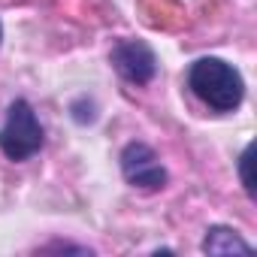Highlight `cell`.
Segmentation results:
<instances>
[{"mask_svg": "<svg viewBox=\"0 0 257 257\" xmlns=\"http://www.w3.org/2000/svg\"><path fill=\"white\" fill-rule=\"evenodd\" d=\"M185 85L206 109L218 115L236 112L245 100V79L224 58H197L188 67Z\"/></svg>", "mask_w": 257, "mask_h": 257, "instance_id": "cell-1", "label": "cell"}, {"mask_svg": "<svg viewBox=\"0 0 257 257\" xmlns=\"http://www.w3.org/2000/svg\"><path fill=\"white\" fill-rule=\"evenodd\" d=\"M46 146V131L34 112V106L19 97L10 103L4 127H0V152H4L13 164H25L34 155H40Z\"/></svg>", "mask_w": 257, "mask_h": 257, "instance_id": "cell-2", "label": "cell"}, {"mask_svg": "<svg viewBox=\"0 0 257 257\" xmlns=\"http://www.w3.org/2000/svg\"><path fill=\"white\" fill-rule=\"evenodd\" d=\"M118 164H121V176L127 185H134L140 191H161L167 188L170 176H167V167L161 164L158 152L146 143H127L118 155Z\"/></svg>", "mask_w": 257, "mask_h": 257, "instance_id": "cell-3", "label": "cell"}, {"mask_svg": "<svg viewBox=\"0 0 257 257\" xmlns=\"http://www.w3.org/2000/svg\"><path fill=\"white\" fill-rule=\"evenodd\" d=\"M109 61L115 73L137 88L155 82L158 76V55L146 40H118L109 52Z\"/></svg>", "mask_w": 257, "mask_h": 257, "instance_id": "cell-4", "label": "cell"}, {"mask_svg": "<svg viewBox=\"0 0 257 257\" xmlns=\"http://www.w3.org/2000/svg\"><path fill=\"white\" fill-rule=\"evenodd\" d=\"M200 248H203L206 254H233V251H236V254H251V251H254L248 239H242L233 227H224V224L209 227Z\"/></svg>", "mask_w": 257, "mask_h": 257, "instance_id": "cell-5", "label": "cell"}, {"mask_svg": "<svg viewBox=\"0 0 257 257\" xmlns=\"http://www.w3.org/2000/svg\"><path fill=\"white\" fill-rule=\"evenodd\" d=\"M236 167H239V179H242L245 194H248V197H254V179H251V146H245V149H242V155H239Z\"/></svg>", "mask_w": 257, "mask_h": 257, "instance_id": "cell-6", "label": "cell"}, {"mask_svg": "<svg viewBox=\"0 0 257 257\" xmlns=\"http://www.w3.org/2000/svg\"><path fill=\"white\" fill-rule=\"evenodd\" d=\"M0 40H4V25H0Z\"/></svg>", "mask_w": 257, "mask_h": 257, "instance_id": "cell-7", "label": "cell"}]
</instances>
